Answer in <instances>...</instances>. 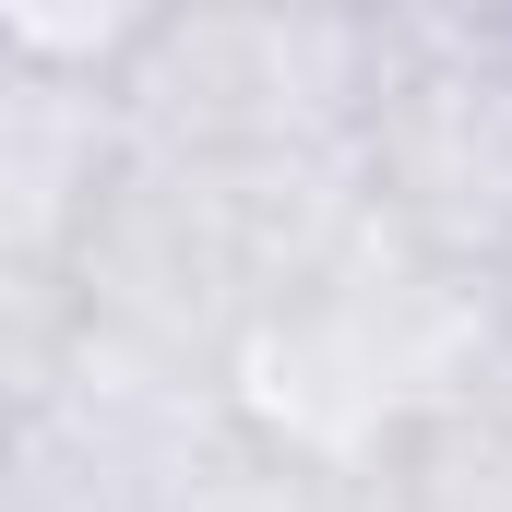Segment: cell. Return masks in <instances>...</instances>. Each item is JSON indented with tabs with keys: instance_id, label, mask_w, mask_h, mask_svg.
Instances as JSON below:
<instances>
[{
	"instance_id": "cell-4",
	"label": "cell",
	"mask_w": 512,
	"mask_h": 512,
	"mask_svg": "<svg viewBox=\"0 0 512 512\" xmlns=\"http://www.w3.org/2000/svg\"><path fill=\"white\" fill-rule=\"evenodd\" d=\"M370 512H512V382L465 417H441L429 441H405Z\"/></svg>"
},
{
	"instance_id": "cell-3",
	"label": "cell",
	"mask_w": 512,
	"mask_h": 512,
	"mask_svg": "<svg viewBox=\"0 0 512 512\" xmlns=\"http://www.w3.org/2000/svg\"><path fill=\"white\" fill-rule=\"evenodd\" d=\"M310 298L334 310V334L382 382L405 441H429L441 417H465V405H489L512 382V274L441 262V251H417V239H393L382 215L346 239V262Z\"/></svg>"
},
{
	"instance_id": "cell-5",
	"label": "cell",
	"mask_w": 512,
	"mask_h": 512,
	"mask_svg": "<svg viewBox=\"0 0 512 512\" xmlns=\"http://www.w3.org/2000/svg\"><path fill=\"white\" fill-rule=\"evenodd\" d=\"M0 512H24V489H12V477H0Z\"/></svg>"
},
{
	"instance_id": "cell-1",
	"label": "cell",
	"mask_w": 512,
	"mask_h": 512,
	"mask_svg": "<svg viewBox=\"0 0 512 512\" xmlns=\"http://www.w3.org/2000/svg\"><path fill=\"white\" fill-rule=\"evenodd\" d=\"M382 84V12L358 0H155L120 60V131L167 155L358 143Z\"/></svg>"
},
{
	"instance_id": "cell-2",
	"label": "cell",
	"mask_w": 512,
	"mask_h": 512,
	"mask_svg": "<svg viewBox=\"0 0 512 512\" xmlns=\"http://www.w3.org/2000/svg\"><path fill=\"white\" fill-rule=\"evenodd\" d=\"M370 215L441 262L512 274V0H382V84L358 120Z\"/></svg>"
}]
</instances>
